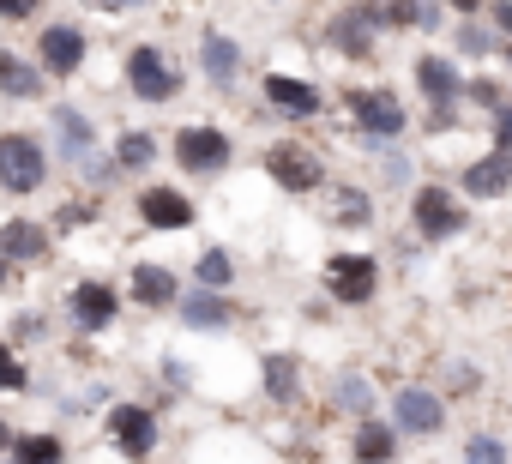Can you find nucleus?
I'll return each instance as SVG.
<instances>
[{
	"label": "nucleus",
	"instance_id": "cd10ccee",
	"mask_svg": "<svg viewBox=\"0 0 512 464\" xmlns=\"http://www.w3.org/2000/svg\"><path fill=\"white\" fill-rule=\"evenodd\" d=\"M193 284H199V290H223V296H229V290L241 284V266H235V254H229L223 242L199 248V254H193Z\"/></svg>",
	"mask_w": 512,
	"mask_h": 464
},
{
	"label": "nucleus",
	"instance_id": "c9c22d12",
	"mask_svg": "<svg viewBox=\"0 0 512 464\" xmlns=\"http://www.w3.org/2000/svg\"><path fill=\"white\" fill-rule=\"evenodd\" d=\"M157 374H163V386H175V392H193V368H187L181 356H163V362H157Z\"/></svg>",
	"mask_w": 512,
	"mask_h": 464
},
{
	"label": "nucleus",
	"instance_id": "72a5a7b5",
	"mask_svg": "<svg viewBox=\"0 0 512 464\" xmlns=\"http://www.w3.org/2000/svg\"><path fill=\"white\" fill-rule=\"evenodd\" d=\"M500 91H506V85H494V79H464V103H476V109H488V115L506 103Z\"/></svg>",
	"mask_w": 512,
	"mask_h": 464
},
{
	"label": "nucleus",
	"instance_id": "f257e3e1",
	"mask_svg": "<svg viewBox=\"0 0 512 464\" xmlns=\"http://www.w3.org/2000/svg\"><path fill=\"white\" fill-rule=\"evenodd\" d=\"M43 139H49V157H55L73 181L103 157V127H97V115H91L85 103H73V97H49V103H43Z\"/></svg>",
	"mask_w": 512,
	"mask_h": 464
},
{
	"label": "nucleus",
	"instance_id": "c756f323",
	"mask_svg": "<svg viewBox=\"0 0 512 464\" xmlns=\"http://www.w3.org/2000/svg\"><path fill=\"white\" fill-rule=\"evenodd\" d=\"M25 392H37L31 356H25V350H13L7 338H0V398H25Z\"/></svg>",
	"mask_w": 512,
	"mask_h": 464
},
{
	"label": "nucleus",
	"instance_id": "b1692460",
	"mask_svg": "<svg viewBox=\"0 0 512 464\" xmlns=\"http://www.w3.org/2000/svg\"><path fill=\"white\" fill-rule=\"evenodd\" d=\"M398 428L386 416H362L350 428V464H398Z\"/></svg>",
	"mask_w": 512,
	"mask_h": 464
},
{
	"label": "nucleus",
	"instance_id": "7ed1b4c3",
	"mask_svg": "<svg viewBox=\"0 0 512 464\" xmlns=\"http://www.w3.org/2000/svg\"><path fill=\"white\" fill-rule=\"evenodd\" d=\"M121 85H127V97L133 103H145V109H169L175 97H181V85H187V73H181V61L163 49V43H127V55H121Z\"/></svg>",
	"mask_w": 512,
	"mask_h": 464
},
{
	"label": "nucleus",
	"instance_id": "473e14b6",
	"mask_svg": "<svg viewBox=\"0 0 512 464\" xmlns=\"http://www.w3.org/2000/svg\"><path fill=\"white\" fill-rule=\"evenodd\" d=\"M464 464H512V452H506V440H500V434L476 428V434L464 440Z\"/></svg>",
	"mask_w": 512,
	"mask_h": 464
},
{
	"label": "nucleus",
	"instance_id": "39448f33",
	"mask_svg": "<svg viewBox=\"0 0 512 464\" xmlns=\"http://www.w3.org/2000/svg\"><path fill=\"white\" fill-rule=\"evenodd\" d=\"M344 109H350L362 145H374V151H386V145H398L410 133V109H404V97L392 85H350Z\"/></svg>",
	"mask_w": 512,
	"mask_h": 464
},
{
	"label": "nucleus",
	"instance_id": "a18cd8bd",
	"mask_svg": "<svg viewBox=\"0 0 512 464\" xmlns=\"http://www.w3.org/2000/svg\"><path fill=\"white\" fill-rule=\"evenodd\" d=\"M500 55H506V61H512V43H500Z\"/></svg>",
	"mask_w": 512,
	"mask_h": 464
},
{
	"label": "nucleus",
	"instance_id": "393cba45",
	"mask_svg": "<svg viewBox=\"0 0 512 464\" xmlns=\"http://www.w3.org/2000/svg\"><path fill=\"white\" fill-rule=\"evenodd\" d=\"M458 187H464L470 199H512V157H506V151H482V157L458 175Z\"/></svg>",
	"mask_w": 512,
	"mask_h": 464
},
{
	"label": "nucleus",
	"instance_id": "79ce46f5",
	"mask_svg": "<svg viewBox=\"0 0 512 464\" xmlns=\"http://www.w3.org/2000/svg\"><path fill=\"white\" fill-rule=\"evenodd\" d=\"M19 284H25V272H19V266H7V260H0V296H13Z\"/></svg>",
	"mask_w": 512,
	"mask_h": 464
},
{
	"label": "nucleus",
	"instance_id": "a211bd4d",
	"mask_svg": "<svg viewBox=\"0 0 512 464\" xmlns=\"http://www.w3.org/2000/svg\"><path fill=\"white\" fill-rule=\"evenodd\" d=\"M260 103L284 121H320L326 115V91L314 79H296V73H266L260 79Z\"/></svg>",
	"mask_w": 512,
	"mask_h": 464
},
{
	"label": "nucleus",
	"instance_id": "7c9ffc66",
	"mask_svg": "<svg viewBox=\"0 0 512 464\" xmlns=\"http://www.w3.org/2000/svg\"><path fill=\"white\" fill-rule=\"evenodd\" d=\"M0 338H7L13 350H31V344H49V314H43V308H19V314L7 320V332H0Z\"/></svg>",
	"mask_w": 512,
	"mask_h": 464
},
{
	"label": "nucleus",
	"instance_id": "5701e85b",
	"mask_svg": "<svg viewBox=\"0 0 512 464\" xmlns=\"http://www.w3.org/2000/svg\"><path fill=\"white\" fill-rule=\"evenodd\" d=\"M260 392H266V404H278V410L302 404V356L266 350V356H260Z\"/></svg>",
	"mask_w": 512,
	"mask_h": 464
},
{
	"label": "nucleus",
	"instance_id": "20e7f679",
	"mask_svg": "<svg viewBox=\"0 0 512 464\" xmlns=\"http://www.w3.org/2000/svg\"><path fill=\"white\" fill-rule=\"evenodd\" d=\"M103 440L127 458V464H151L163 446V416L145 398H109L103 404Z\"/></svg>",
	"mask_w": 512,
	"mask_h": 464
},
{
	"label": "nucleus",
	"instance_id": "e433bc0d",
	"mask_svg": "<svg viewBox=\"0 0 512 464\" xmlns=\"http://www.w3.org/2000/svg\"><path fill=\"white\" fill-rule=\"evenodd\" d=\"M488 127H494V151H506V157H512V103H500V109L488 115Z\"/></svg>",
	"mask_w": 512,
	"mask_h": 464
},
{
	"label": "nucleus",
	"instance_id": "423d86ee",
	"mask_svg": "<svg viewBox=\"0 0 512 464\" xmlns=\"http://www.w3.org/2000/svg\"><path fill=\"white\" fill-rule=\"evenodd\" d=\"M169 163L187 175V181H211L235 163V133L217 127V121H187L169 133Z\"/></svg>",
	"mask_w": 512,
	"mask_h": 464
},
{
	"label": "nucleus",
	"instance_id": "f3484780",
	"mask_svg": "<svg viewBox=\"0 0 512 464\" xmlns=\"http://www.w3.org/2000/svg\"><path fill=\"white\" fill-rule=\"evenodd\" d=\"M169 314L181 320V332H199V338H223V332H235V320H241L235 296H223V290H199V284H187V290L175 296Z\"/></svg>",
	"mask_w": 512,
	"mask_h": 464
},
{
	"label": "nucleus",
	"instance_id": "0eeeda50",
	"mask_svg": "<svg viewBox=\"0 0 512 464\" xmlns=\"http://www.w3.org/2000/svg\"><path fill=\"white\" fill-rule=\"evenodd\" d=\"M91 31L79 25V19H49L43 31H37V43H31V61L43 67V79L49 85H73L85 67H91Z\"/></svg>",
	"mask_w": 512,
	"mask_h": 464
},
{
	"label": "nucleus",
	"instance_id": "dca6fc26",
	"mask_svg": "<svg viewBox=\"0 0 512 464\" xmlns=\"http://www.w3.org/2000/svg\"><path fill=\"white\" fill-rule=\"evenodd\" d=\"M446 392L440 386H422V380H410V386H398L392 392V428L398 434H410V440H434L440 428H446Z\"/></svg>",
	"mask_w": 512,
	"mask_h": 464
},
{
	"label": "nucleus",
	"instance_id": "ddd939ff",
	"mask_svg": "<svg viewBox=\"0 0 512 464\" xmlns=\"http://www.w3.org/2000/svg\"><path fill=\"white\" fill-rule=\"evenodd\" d=\"M386 25H380V0H350V7H338L326 19V49L344 55V61H368L380 49Z\"/></svg>",
	"mask_w": 512,
	"mask_h": 464
},
{
	"label": "nucleus",
	"instance_id": "6e6552de",
	"mask_svg": "<svg viewBox=\"0 0 512 464\" xmlns=\"http://www.w3.org/2000/svg\"><path fill=\"white\" fill-rule=\"evenodd\" d=\"M121 308H127V296H121V284H109V278H73V284L61 290V314H67V326H73L79 338L115 332Z\"/></svg>",
	"mask_w": 512,
	"mask_h": 464
},
{
	"label": "nucleus",
	"instance_id": "58836bf2",
	"mask_svg": "<svg viewBox=\"0 0 512 464\" xmlns=\"http://www.w3.org/2000/svg\"><path fill=\"white\" fill-rule=\"evenodd\" d=\"M386 181H392V187H404V181H410V157H404L398 145H386Z\"/></svg>",
	"mask_w": 512,
	"mask_h": 464
},
{
	"label": "nucleus",
	"instance_id": "bb28decb",
	"mask_svg": "<svg viewBox=\"0 0 512 464\" xmlns=\"http://www.w3.org/2000/svg\"><path fill=\"white\" fill-rule=\"evenodd\" d=\"M7 464H67V434L61 428H19Z\"/></svg>",
	"mask_w": 512,
	"mask_h": 464
},
{
	"label": "nucleus",
	"instance_id": "1a4fd4ad",
	"mask_svg": "<svg viewBox=\"0 0 512 464\" xmlns=\"http://www.w3.org/2000/svg\"><path fill=\"white\" fill-rule=\"evenodd\" d=\"M410 223H416L422 242H452V236H464V229H470V205L446 181H416L410 187Z\"/></svg>",
	"mask_w": 512,
	"mask_h": 464
},
{
	"label": "nucleus",
	"instance_id": "4c0bfd02",
	"mask_svg": "<svg viewBox=\"0 0 512 464\" xmlns=\"http://www.w3.org/2000/svg\"><path fill=\"white\" fill-rule=\"evenodd\" d=\"M43 13V0H0V25H25Z\"/></svg>",
	"mask_w": 512,
	"mask_h": 464
},
{
	"label": "nucleus",
	"instance_id": "ea45409f",
	"mask_svg": "<svg viewBox=\"0 0 512 464\" xmlns=\"http://www.w3.org/2000/svg\"><path fill=\"white\" fill-rule=\"evenodd\" d=\"M482 380H476V368L470 362H452V392H476Z\"/></svg>",
	"mask_w": 512,
	"mask_h": 464
},
{
	"label": "nucleus",
	"instance_id": "f03ea898",
	"mask_svg": "<svg viewBox=\"0 0 512 464\" xmlns=\"http://www.w3.org/2000/svg\"><path fill=\"white\" fill-rule=\"evenodd\" d=\"M55 181L49 139L37 127H0V193L7 199H43Z\"/></svg>",
	"mask_w": 512,
	"mask_h": 464
},
{
	"label": "nucleus",
	"instance_id": "c03bdc74",
	"mask_svg": "<svg viewBox=\"0 0 512 464\" xmlns=\"http://www.w3.org/2000/svg\"><path fill=\"white\" fill-rule=\"evenodd\" d=\"M13 440H19V422H13V416H0V452H13Z\"/></svg>",
	"mask_w": 512,
	"mask_h": 464
},
{
	"label": "nucleus",
	"instance_id": "a878e982",
	"mask_svg": "<svg viewBox=\"0 0 512 464\" xmlns=\"http://www.w3.org/2000/svg\"><path fill=\"white\" fill-rule=\"evenodd\" d=\"M326 404H332L338 416L362 422V416H374V380H368V374H356V368H344V374L326 386Z\"/></svg>",
	"mask_w": 512,
	"mask_h": 464
},
{
	"label": "nucleus",
	"instance_id": "37998d69",
	"mask_svg": "<svg viewBox=\"0 0 512 464\" xmlns=\"http://www.w3.org/2000/svg\"><path fill=\"white\" fill-rule=\"evenodd\" d=\"M440 7H452V13H464V19H482V0H440Z\"/></svg>",
	"mask_w": 512,
	"mask_h": 464
},
{
	"label": "nucleus",
	"instance_id": "a19ab883",
	"mask_svg": "<svg viewBox=\"0 0 512 464\" xmlns=\"http://www.w3.org/2000/svg\"><path fill=\"white\" fill-rule=\"evenodd\" d=\"M91 7H103V13H145V7H157V0H91Z\"/></svg>",
	"mask_w": 512,
	"mask_h": 464
},
{
	"label": "nucleus",
	"instance_id": "9b49d317",
	"mask_svg": "<svg viewBox=\"0 0 512 464\" xmlns=\"http://www.w3.org/2000/svg\"><path fill=\"white\" fill-rule=\"evenodd\" d=\"M133 217H139V229H151V236H187L199 223V205L175 181H145V187H133Z\"/></svg>",
	"mask_w": 512,
	"mask_h": 464
},
{
	"label": "nucleus",
	"instance_id": "f704fd0d",
	"mask_svg": "<svg viewBox=\"0 0 512 464\" xmlns=\"http://www.w3.org/2000/svg\"><path fill=\"white\" fill-rule=\"evenodd\" d=\"M482 13H488L482 25H488L500 43H512V0H482Z\"/></svg>",
	"mask_w": 512,
	"mask_h": 464
},
{
	"label": "nucleus",
	"instance_id": "c85d7f7f",
	"mask_svg": "<svg viewBox=\"0 0 512 464\" xmlns=\"http://www.w3.org/2000/svg\"><path fill=\"white\" fill-rule=\"evenodd\" d=\"M326 211H332V223H344V229L374 223V199H368V187H356V181H338L332 199H326Z\"/></svg>",
	"mask_w": 512,
	"mask_h": 464
},
{
	"label": "nucleus",
	"instance_id": "9d476101",
	"mask_svg": "<svg viewBox=\"0 0 512 464\" xmlns=\"http://www.w3.org/2000/svg\"><path fill=\"white\" fill-rule=\"evenodd\" d=\"M260 169H266L272 187H284V193H296V199L332 187V181H326V157H320L314 145H302V139H272V145L260 151Z\"/></svg>",
	"mask_w": 512,
	"mask_h": 464
},
{
	"label": "nucleus",
	"instance_id": "f8f14e48",
	"mask_svg": "<svg viewBox=\"0 0 512 464\" xmlns=\"http://www.w3.org/2000/svg\"><path fill=\"white\" fill-rule=\"evenodd\" d=\"M320 290L338 302V308H368L380 296V260L374 254H356V248H338L320 272Z\"/></svg>",
	"mask_w": 512,
	"mask_h": 464
},
{
	"label": "nucleus",
	"instance_id": "4468645a",
	"mask_svg": "<svg viewBox=\"0 0 512 464\" xmlns=\"http://www.w3.org/2000/svg\"><path fill=\"white\" fill-rule=\"evenodd\" d=\"M193 67H199V79H205L211 97H235V91H241V73H247V49H241L229 31H199Z\"/></svg>",
	"mask_w": 512,
	"mask_h": 464
},
{
	"label": "nucleus",
	"instance_id": "2f4dec72",
	"mask_svg": "<svg viewBox=\"0 0 512 464\" xmlns=\"http://www.w3.org/2000/svg\"><path fill=\"white\" fill-rule=\"evenodd\" d=\"M452 43H458V55H464V61H488V55L500 49V37H494V31H488L482 19H464Z\"/></svg>",
	"mask_w": 512,
	"mask_h": 464
},
{
	"label": "nucleus",
	"instance_id": "49530a36",
	"mask_svg": "<svg viewBox=\"0 0 512 464\" xmlns=\"http://www.w3.org/2000/svg\"><path fill=\"white\" fill-rule=\"evenodd\" d=\"M260 7H278V0H260Z\"/></svg>",
	"mask_w": 512,
	"mask_h": 464
},
{
	"label": "nucleus",
	"instance_id": "aec40b11",
	"mask_svg": "<svg viewBox=\"0 0 512 464\" xmlns=\"http://www.w3.org/2000/svg\"><path fill=\"white\" fill-rule=\"evenodd\" d=\"M416 91H422V103L428 109H458L464 103V73H458V61L452 55H416Z\"/></svg>",
	"mask_w": 512,
	"mask_h": 464
},
{
	"label": "nucleus",
	"instance_id": "4be33fe9",
	"mask_svg": "<svg viewBox=\"0 0 512 464\" xmlns=\"http://www.w3.org/2000/svg\"><path fill=\"white\" fill-rule=\"evenodd\" d=\"M103 151H109L115 175H151V169H157V157H163V139H157L151 127H121Z\"/></svg>",
	"mask_w": 512,
	"mask_h": 464
},
{
	"label": "nucleus",
	"instance_id": "412c9836",
	"mask_svg": "<svg viewBox=\"0 0 512 464\" xmlns=\"http://www.w3.org/2000/svg\"><path fill=\"white\" fill-rule=\"evenodd\" d=\"M0 103H49V79L25 49H0Z\"/></svg>",
	"mask_w": 512,
	"mask_h": 464
},
{
	"label": "nucleus",
	"instance_id": "6ab92c4d",
	"mask_svg": "<svg viewBox=\"0 0 512 464\" xmlns=\"http://www.w3.org/2000/svg\"><path fill=\"white\" fill-rule=\"evenodd\" d=\"M181 290H187V284H181L175 266H163V260H133V266H127V284H121V296H127L139 314H169Z\"/></svg>",
	"mask_w": 512,
	"mask_h": 464
},
{
	"label": "nucleus",
	"instance_id": "2eb2a0df",
	"mask_svg": "<svg viewBox=\"0 0 512 464\" xmlns=\"http://www.w3.org/2000/svg\"><path fill=\"white\" fill-rule=\"evenodd\" d=\"M55 248H61V242L49 236L43 217H31V211H7V217H0V260H7V266L37 272V266L55 260Z\"/></svg>",
	"mask_w": 512,
	"mask_h": 464
}]
</instances>
